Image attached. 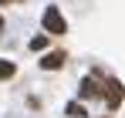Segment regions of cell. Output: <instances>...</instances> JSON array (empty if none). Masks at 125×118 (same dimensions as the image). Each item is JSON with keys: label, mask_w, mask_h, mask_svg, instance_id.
Masks as SVG:
<instances>
[{"label": "cell", "mask_w": 125, "mask_h": 118, "mask_svg": "<svg viewBox=\"0 0 125 118\" xmlns=\"http://www.w3.org/2000/svg\"><path fill=\"white\" fill-rule=\"evenodd\" d=\"M44 47H47V37H44V34L31 40V51H44Z\"/></svg>", "instance_id": "52a82bcc"}, {"label": "cell", "mask_w": 125, "mask_h": 118, "mask_svg": "<svg viewBox=\"0 0 125 118\" xmlns=\"http://www.w3.org/2000/svg\"><path fill=\"white\" fill-rule=\"evenodd\" d=\"M41 24H44V30H47L51 37H64V34H68V20L61 17V10H58V7H47V10H44V17H41Z\"/></svg>", "instance_id": "6da1fadb"}, {"label": "cell", "mask_w": 125, "mask_h": 118, "mask_svg": "<svg viewBox=\"0 0 125 118\" xmlns=\"http://www.w3.org/2000/svg\"><path fill=\"white\" fill-rule=\"evenodd\" d=\"M0 27H3V17H0Z\"/></svg>", "instance_id": "ba28073f"}, {"label": "cell", "mask_w": 125, "mask_h": 118, "mask_svg": "<svg viewBox=\"0 0 125 118\" xmlns=\"http://www.w3.org/2000/svg\"><path fill=\"white\" fill-rule=\"evenodd\" d=\"M78 95H81L84 101H88V98H105V84H98V78H95V74H88V78H81Z\"/></svg>", "instance_id": "3957f363"}, {"label": "cell", "mask_w": 125, "mask_h": 118, "mask_svg": "<svg viewBox=\"0 0 125 118\" xmlns=\"http://www.w3.org/2000/svg\"><path fill=\"white\" fill-rule=\"evenodd\" d=\"M125 101V88L118 78H108L105 81V105H108V111H118V105Z\"/></svg>", "instance_id": "7a4b0ae2"}, {"label": "cell", "mask_w": 125, "mask_h": 118, "mask_svg": "<svg viewBox=\"0 0 125 118\" xmlns=\"http://www.w3.org/2000/svg\"><path fill=\"white\" fill-rule=\"evenodd\" d=\"M68 115H71V118H84V105L71 101V105H68Z\"/></svg>", "instance_id": "8992f818"}, {"label": "cell", "mask_w": 125, "mask_h": 118, "mask_svg": "<svg viewBox=\"0 0 125 118\" xmlns=\"http://www.w3.org/2000/svg\"><path fill=\"white\" fill-rule=\"evenodd\" d=\"M14 74H17V64L7 61V58H0V81H10Z\"/></svg>", "instance_id": "5b68a950"}, {"label": "cell", "mask_w": 125, "mask_h": 118, "mask_svg": "<svg viewBox=\"0 0 125 118\" xmlns=\"http://www.w3.org/2000/svg\"><path fill=\"white\" fill-rule=\"evenodd\" d=\"M64 61H68L64 51H51V54L41 58V68H44V71H58V68H64Z\"/></svg>", "instance_id": "277c9868"}]
</instances>
